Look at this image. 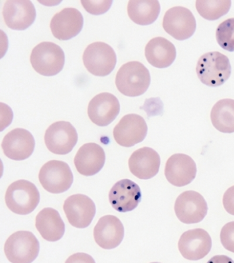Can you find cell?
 <instances>
[{"label":"cell","mask_w":234,"mask_h":263,"mask_svg":"<svg viewBox=\"0 0 234 263\" xmlns=\"http://www.w3.org/2000/svg\"><path fill=\"white\" fill-rule=\"evenodd\" d=\"M150 84V72L144 64L139 62L126 63L116 74L117 88L125 96H140L146 92Z\"/></svg>","instance_id":"1"},{"label":"cell","mask_w":234,"mask_h":263,"mask_svg":"<svg viewBox=\"0 0 234 263\" xmlns=\"http://www.w3.org/2000/svg\"><path fill=\"white\" fill-rule=\"evenodd\" d=\"M197 73L203 84L209 87L221 86L231 76L229 58L220 52H207L198 61Z\"/></svg>","instance_id":"2"},{"label":"cell","mask_w":234,"mask_h":263,"mask_svg":"<svg viewBox=\"0 0 234 263\" xmlns=\"http://www.w3.org/2000/svg\"><path fill=\"white\" fill-rule=\"evenodd\" d=\"M5 201L8 208L13 213L27 215L39 205V192L35 184L26 180H19L8 187Z\"/></svg>","instance_id":"3"},{"label":"cell","mask_w":234,"mask_h":263,"mask_svg":"<svg viewBox=\"0 0 234 263\" xmlns=\"http://www.w3.org/2000/svg\"><path fill=\"white\" fill-rule=\"evenodd\" d=\"M30 63L35 71L41 76H56L64 67L63 50L52 42H41L32 50Z\"/></svg>","instance_id":"4"},{"label":"cell","mask_w":234,"mask_h":263,"mask_svg":"<svg viewBox=\"0 0 234 263\" xmlns=\"http://www.w3.org/2000/svg\"><path fill=\"white\" fill-rule=\"evenodd\" d=\"M39 240L32 232L19 231L9 236L5 252L11 263H32L39 255Z\"/></svg>","instance_id":"5"},{"label":"cell","mask_w":234,"mask_h":263,"mask_svg":"<svg viewBox=\"0 0 234 263\" xmlns=\"http://www.w3.org/2000/svg\"><path fill=\"white\" fill-rule=\"evenodd\" d=\"M82 60L84 66L95 76L105 77L114 70L117 63L116 52L104 42H94L84 50Z\"/></svg>","instance_id":"6"},{"label":"cell","mask_w":234,"mask_h":263,"mask_svg":"<svg viewBox=\"0 0 234 263\" xmlns=\"http://www.w3.org/2000/svg\"><path fill=\"white\" fill-rule=\"evenodd\" d=\"M40 183L52 194L63 193L71 187L74 177L66 162L52 160L44 164L39 174Z\"/></svg>","instance_id":"7"},{"label":"cell","mask_w":234,"mask_h":263,"mask_svg":"<svg viewBox=\"0 0 234 263\" xmlns=\"http://www.w3.org/2000/svg\"><path fill=\"white\" fill-rule=\"evenodd\" d=\"M44 140L48 151L58 155L72 152L78 142L77 131L68 121L52 123L46 131Z\"/></svg>","instance_id":"8"},{"label":"cell","mask_w":234,"mask_h":263,"mask_svg":"<svg viewBox=\"0 0 234 263\" xmlns=\"http://www.w3.org/2000/svg\"><path fill=\"white\" fill-rule=\"evenodd\" d=\"M163 28L175 40L183 41L191 37L197 28L195 16L189 9L182 7L171 8L165 13Z\"/></svg>","instance_id":"9"},{"label":"cell","mask_w":234,"mask_h":263,"mask_svg":"<svg viewBox=\"0 0 234 263\" xmlns=\"http://www.w3.org/2000/svg\"><path fill=\"white\" fill-rule=\"evenodd\" d=\"M207 210L208 207L204 197L193 190L183 192L175 201V214L183 223H199L206 216Z\"/></svg>","instance_id":"10"},{"label":"cell","mask_w":234,"mask_h":263,"mask_svg":"<svg viewBox=\"0 0 234 263\" xmlns=\"http://www.w3.org/2000/svg\"><path fill=\"white\" fill-rule=\"evenodd\" d=\"M148 133V126L142 117L129 114L123 117L114 129L116 142L122 147H131L142 142Z\"/></svg>","instance_id":"11"},{"label":"cell","mask_w":234,"mask_h":263,"mask_svg":"<svg viewBox=\"0 0 234 263\" xmlns=\"http://www.w3.org/2000/svg\"><path fill=\"white\" fill-rule=\"evenodd\" d=\"M63 210L68 221L74 228L83 229L92 223L96 208L94 201L84 194H74L65 201Z\"/></svg>","instance_id":"12"},{"label":"cell","mask_w":234,"mask_h":263,"mask_svg":"<svg viewBox=\"0 0 234 263\" xmlns=\"http://www.w3.org/2000/svg\"><path fill=\"white\" fill-rule=\"evenodd\" d=\"M212 241L208 232L203 229L188 230L181 235L178 242L179 252L189 260H199L210 252Z\"/></svg>","instance_id":"13"},{"label":"cell","mask_w":234,"mask_h":263,"mask_svg":"<svg viewBox=\"0 0 234 263\" xmlns=\"http://www.w3.org/2000/svg\"><path fill=\"white\" fill-rule=\"evenodd\" d=\"M120 111V102L114 95L102 92L97 95L88 105L89 118L98 126H108L116 119Z\"/></svg>","instance_id":"14"},{"label":"cell","mask_w":234,"mask_h":263,"mask_svg":"<svg viewBox=\"0 0 234 263\" xmlns=\"http://www.w3.org/2000/svg\"><path fill=\"white\" fill-rule=\"evenodd\" d=\"M197 169L195 161L184 154L171 156L165 164V176L173 185L184 187L195 180Z\"/></svg>","instance_id":"15"},{"label":"cell","mask_w":234,"mask_h":263,"mask_svg":"<svg viewBox=\"0 0 234 263\" xmlns=\"http://www.w3.org/2000/svg\"><path fill=\"white\" fill-rule=\"evenodd\" d=\"M112 208L119 212L132 211L138 207L142 199L140 186L130 179L117 182L109 194Z\"/></svg>","instance_id":"16"},{"label":"cell","mask_w":234,"mask_h":263,"mask_svg":"<svg viewBox=\"0 0 234 263\" xmlns=\"http://www.w3.org/2000/svg\"><path fill=\"white\" fill-rule=\"evenodd\" d=\"M3 17L8 27L24 30L29 28L36 19L35 6L29 0H9L3 7Z\"/></svg>","instance_id":"17"},{"label":"cell","mask_w":234,"mask_h":263,"mask_svg":"<svg viewBox=\"0 0 234 263\" xmlns=\"http://www.w3.org/2000/svg\"><path fill=\"white\" fill-rule=\"evenodd\" d=\"M81 13L74 8H66L53 16L50 22L52 35L56 39L66 41L77 36L83 27Z\"/></svg>","instance_id":"18"},{"label":"cell","mask_w":234,"mask_h":263,"mask_svg":"<svg viewBox=\"0 0 234 263\" xmlns=\"http://www.w3.org/2000/svg\"><path fill=\"white\" fill-rule=\"evenodd\" d=\"M4 153L14 161H24L32 155L35 147V141L27 129L16 128L5 137L2 143Z\"/></svg>","instance_id":"19"},{"label":"cell","mask_w":234,"mask_h":263,"mask_svg":"<svg viewBox=\"0 0 234 263\" xmlns=\"http://www.w3.org/2000/svg\"><path fill=\"white\" fill-rule=\"evenodd\" d=\"M94 236L99 247L104 250H112L120 246L124 238V226L116 216H102L95 226Z\"/></svg>","instance_id":"20"},{"label":"cell","mask_w":234,"mask_h":263,"mask_svg":"<svg viewBox=\"0 0 234 263\" xmlns=\"http://www.w3.org/2000/svg\"><path fill=\"white\" fill-rule=\"evenodd\" d=\"M160 156L148 147L137 149L129 160L131 173L142 180L152 179L158 174L160 167Z\"/></svg>","instance_id":"21"},{"label":"cell","mask_w":234,"mask_h":263,"mask_svg":"<svg viewBox=\"0 0 234 263\" xmlns=\"http://www.w3.org/2000/svg\"><path fill=\"white\" fill-rule=\"evenodd\" d=\"M105 159V153L100 145L89 143L80 147L74 161L76 168L80 175L91 177L101 171Z\"/></svg>","instance_id":"22"},{"label":"cell","mask_w":234,"mask_h":263,"mask_svg":"<svg viewBox=\"0 0 234 263\" xmlns=\"http://www.w3.org/2000/svg\"><path fill=\"white\" fill-rule=\"evenodd\" d=\"M145 56L148 62L157 68L171 66L177 57L174 44L165 38L158 37L150 40L145 48Z\"/></svg>","instance_id":"23"},{"label":"cell","mask_w":234,"mask_h":263,"mask_svg":"<svg viewBox=\"0 0 234 263\" xmlns=\"http://www.w3.org/2000/svg\"><path fill=\"white\" fill-rule=\"evenodd\" d=\"M35 226L42 238L47 241H58L66 232V226L59 213L51 208H44L37 214Z\"/></svg>","instance_id":"24"},{"label":"cell","mask_w":234,"mask_h":263,"mask_svg":"<svg viewBox=\"0 0 234 263\" xmlns=\"http://www.w3.org/2000/svg\"><path fill=\"white\" fill-rule=\"evenodd\" d=\"M159 1L131 0L127 7L129 17L134 23L141 26H148L154 23L160 13Z\"/></svg>","instance_id":"25"},{"label":"cell","mask_w":234,"mask_h":263,"mask_svg":"<svg viewBox=\"0 0 234 263\" xmlns=\"http://www.w3.org/2000/svg\"><path fill=\"white\" fill-rule=\"evenodd\" d=\"M211 123L217 130L223 133H234V100L224 99L211 109Z\"/></svg>","instance_id":"26"},{"label":"cell","mask_w":234,"mask_h":263,"mask_svg":"<svg viewBox=\"0 0 234 263\" xmlns=\"http://www.w3.org/2000/svg\"><path fill=\"white\" fill-rule=\"evenodd\" d=\"M231 6V2L230 0H198L196 2L198 13L209 21H215L225 15L229 11Z\"/></svg>","instance_id":"27"},{"label":"cell","mask_w":234,"mask_h":263,"mask_svg":"<svg viewBox=\"0 0 234 263\" xmlns=\"http://www.w3.org/2000/svg\"><path fill=\"white\" fill-rule=\"evenodd\" d=\"M216 37L218 44L224 50L234 52V18L222 22L217 28Z\"/></svg>","instance_id":"28"},{"label":"cell","mask_w":234,"mask_h":263,"mask_svg":"<svg viewBox=\"0 0 234 263\" xmlns=\"http://www.w3.org/2000/svg\"><path fill=\"white\" fill-rule=\"evenodd\" d=\"M112 3L113 1H81L84 9L94 15L107 13L112 7Z\"/></svg>","instance_id":"29"},{"label":"cell","mask_w":234,"mask_h":263,"mask_svg":"<svg viewBox=\"0 0 234 263\" xmlns=\"http://www.w3.org/2000/svg\"><path fill=\"white\" fill-rule=\"evenodd\" d=\"M221 241L224 248L234 253V221L228 222L222 228Z\"/></svg>","instance_id":"30"},{"label":"cell","mask_w":234,"mask_h":263,"mask_svg":"<svg viewBox=\"0 0 234 263\" xmlns=\"http://www.w3.org/2000/svg\"><path fill=\"white\" fill-rule=\"evenodd\" d=\"M223 203L224 208L228 214L234 216V185L229 187L224 194Z\"/></svg>","instance_id":"31"},{"label":"cell","mask_w":234,"mask_h":263,"mask_svg":"<svg viewBox=\"0 0 234 263\" xmlns=\"http://www.w3.org/2000/svg\"><path fill=\"white\" fill-rule=\"evenodd\" d=\"M66 263H96L90 255L86 253H76L70 256Z\"/></svg>","instance_id":"32"},{"label":"cell","mask_w":234,"mask_h":263,"mask_svg":"<svg viewBox=\"0 0 234 263\" xmlns=\"http://www.w3.org/2000/svg\"><path fill=\"white\" fill-rule=\"evenodd\" d=\"M207 263H234V261L225 255H217L209 259Z\"/></svg>","instance_id":"33"},{"label":"cell","mask_w":234,"mask_h":263,"mask_svg":"<svg viewBox=\"0 0 234 263\" xmlns=\"http://www.w3.org/2000/svg\"><path fill=\"white\" fill-rule=\"evenodd\" d=\"M151 263H161V262H151Z\"/></svg>","instance_id":"34"}]
</instances>
